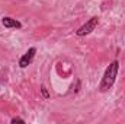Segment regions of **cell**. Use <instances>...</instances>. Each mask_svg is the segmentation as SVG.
<instances>
[{
  "label": "cell",
  "instance_id": "obj_1",
  "mask_svg": "<svg viewBox=\"0 0 125 124\" xmlns=\"http://www.w3.org/2000/svg\"><path fill=\"white\" fill-rule=\"evenodd\" d=\"M118 70H119V63H118V60H114L106 67V70L103 73V77H102L100 85H99V92L105 93L114 86V83L118 77Z\"/></svg>",
  "mask_w": 125,
  "mask_h": 124
},
{
  "label": "cell",
  "instance_id": "obj_2",
  "mask_svg": "<svg viewBox=\"0 0 125 124\" xmlns=\"http://www.w3.org/2000/svg\"><path fill=\"white\" fill-rule=\"evenodd\" d=\"M97 24H99V18H97V16H92L84 25H82V26L76 31L77 37H86V35H89L90 32L94 31V28L97 26Z\"/></svg>",
  "mask_w": 125,
  "mask_h": 124
},
{
  "label": "cell",
  "instance_id": "obj_3",
  "mask_svg": "<svg viewBox=\"0 0 125 124\" xmlns=\"http://www.w3.org/2000/svg\"><path fill=\"white\" fill-rule=\"evenodd\" d=\"M35 54H36V48H35V47H31V48L19 59V67H21V69H26V67L32 63Z\"/></svg>",
  "mask_w": 125,
  "mask_h": 124
},
{
  "label": "cell",
  "instance_id": "obj_4",
  "mask_svg": "<svg viewBox=\"0 0 125 124\" xmlns=\"http://www.w3.org/2000/svg\"><path fill=\"white\" fill-rule=\"evenodd\" d=\"M1 24H3L4 28H9V29H12V28H15V29H21V28H22V24H21L19 21L10 18V16H4V18L1 19Z\"/></svg>",
  "mask_w": 125,
  "mask_h": 124
},
{
  "label": "cell",
  "instance_id": "obj_5",
  "mask_svg": "<svg viewBox=\"0 0 125 124\" xmlns=\"http://www.w3.org/2000/svg\"><path fill=\"white\" fill-rule=\"evenodd\" d=\"M41 92H42V95H44V98H47V99L50 98V95H48V91H47V88H45L44 85L41 86Z\"/></svg>",
  "mask_w": 125,
  "mask_h": 124
},
{
  "label": "cell",
  "instance_id": "obj_6",
  "mask_svg": "<svg viewBox=\"0 0 125 124\" xmlns=\"http://www.w3.org/2000/svg\"><path fill=\"white\" fill-rule=\"evenodd\" d=\"M10 123H25V120L23 118H19V117H13L10 120Z\"/></svg>",
  "mask_w": 125,
  "mask_h": 124
}]
</instances>
